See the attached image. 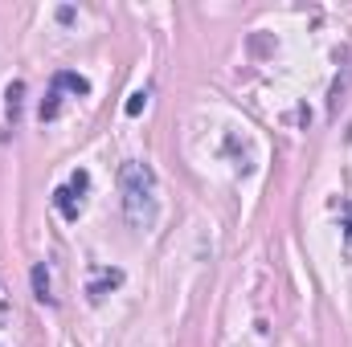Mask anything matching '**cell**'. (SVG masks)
Segmentation results:
<instances>
[{
  "mask_svg": "<svg viewBox=\"0 0 352 347\" xmlns=\"http://www.w3.org/2000/svg\"><path fill=\"white\" fill-rule=\"evenodd\" d=\"M119 208H123V221L131 229H152L156 217H160V184L152 164L144 160H127L119 168Z\"/></svg>",
  "mask_w": 352,
  "mask_h": 347,
  "instance_id": "cell-1",
  "label": "cell"
},
{
  "mask_svg": "<svg viewBox=\"0 0 352 347\" xmlns=\"http://www.w3.org/2000/svg\"><path fill=\"white\" fill-rule=\"evenodd\" d=\"M58 110H62V90L54 86L45 94V102H41V123H50V119H58Z\"/></svg>",
  "mask_w": 352,
  "mask_h": 347,
  "instance_id": "cell-7",
  "label": "cell"
},
{
  "mask_svg": "<svg viewBox=\"0 0 352 347\" xmlns=\"http://www.w3.org/2000/svg\"><path fill=\"white\" fill-rule=\"evenodd\" d=\"M119 282H123V270H102V278H98V282H90V290H87V294L94 298V302H98V298H102L107 290H115Z\"/></svg>",
  "mask_w": 352,
  "mask_h": 347,
  "instance_id": "cell-6",
  "label": "cell"
},
{
  "mask_svg": "<svg viewBox=\"0 0 352 347\" xmlns=\"http://www.w3.org/2000/svg\"><path fill=\"white\" fill-rule=\"evenodd\" d=\"M54 86L70 90L74 98H87V94H90V82L82 78V74H74V70H58V74H54Z\"/></svg>",
  "mask_w": 352,
  "mask_h": 347,
  "instance_id": "cell-3",
  "label": "cell"
},
{
  "mask_svg": "<svg viewBox=\"0 0 352 347\" xmlns=\"http://www.w3.org/2000/svg\"><path fill=\"white\" fill-rule=\"evenodd\" d=\"M144 106H148V94L140 90V94H131V98H127V106H123V110H127V115H140Z\"/></svg>",
  "mask_w": 352,
  "mask_h": 347,
  "instance_id": "cell-8",
  "label": "cell"
},
{
  "mask_svg": "<svg viewBox=\"0 0 352 347\" xmlns=\"http://www.w3.org/2000/svg\"><path fill=\"white\" fill-rule=\"evenodd\" d=\"M21 98H25V82H8V90H4V119L12 127L21 123Z\"/></svg>",
  "mask_w": 352,
  "mask_h": 347,
  "instance_id": "cell-4",
  "label": "cell"
},
{
  "mask_svg": "<svg viewBox=\"0 0 352 347\" xmlns=\"http://www.w3.org/2000/svg\"><path fill=\"white\" fill-rule=\"evenodd\" d=\"M33 298L37 302H45V307H54V294H50V270L45 265H33Z\"/></svg>",
  "mask_w": 352,
  "mask_h": 347,
  "instance_id": "cell-5",
  "label": "cell"
},
{
  "mask_svg": "<svg viewBox=\"0 0 352 347\" xmlns=\"http://www.w3.org/2000/svg\"><path fill=\"white\" fill-rule=\"evenodd\" d=\"M87 188H90V176L74 172L70 184H62V188L54 192V204H58V213H62L66 221H78V213H82V192H87Z\"/></svg>",
  "mask_w": 352,
  "mask_h": 347,
  "instance_id": "cell-2",
  "label": "cell"
}]
</instances>
